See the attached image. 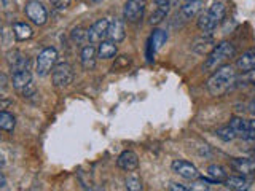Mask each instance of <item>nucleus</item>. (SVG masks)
Segmentation results:
<instances>
[{"instance_id": "obj_1", "label": "nucleus", "mask_w": 255, "mask_h": 191, "mask_svg": "<svg viewBox=\"0 0 255 191\" xmlns=\"http://www.w3.org/2000/svg\"><path fill=\"white\" fill-rule=\"evenodd\" d=\"M236 82H237L236 70L227 64V66L217 69V70L207 78L206 88L212 97H219V96L227 94L230 89H233Z\"/></svg>"}, {"instance_id": "obj_2", "label": "nucleus", "mask_w": 255, "mask_h": 191, "mask_svg": "<svg viewBox=\"0 0 255 191\" xmlns=\"http://www.w3.org/2000/svg\"><path fill=\"white\" fill-rule=\"evenodd\" d=\"M235 54H236L235 45L231 42H227V40H223V42H220L217 46H214V50L206 56V61L202 64V70L214 73L217 69L227 66V62L231 57H235Z\"/></svg>"}, {"instance_id": "obj_3", "label": "nucleus", "mask_w": 255, "mask_h": 191, "mask_svg": "<svg viewBox=\"0 0 255 191\" xmlns=\"http://www.w3.org/2000/svg\"><path fill=\"white\" fill-rule=\"evenodd\" d=\"M56 61H57V51L53 46H46V48L40 51L37 56V64H36L38 77H46V75L53 72Z\"/></svg>"}, {"instance_id": "obj_4", "label": "nucleus", "mask_w": 255, "mask_h": 191, "mask_svg": "<svg viewBox=\"0 0 255 191\" xmlns=\"http://www.w3.org/2000/svg\"><path fill=\"white\" fill-rule=\"evenodd\" d=\"M73 67L69 62L57 64V66H55L53 72H51V80H53V85L56 88H66V86L73 82Z\"/></svg>"}, {"instance_id": "obj_5", "label": "nucleus", "mask_w": 255, "mask_h": 191, "mask_svg": "<svg viewBox=\"0 0 255 191\" xmlns=\"http://www.w3.org/2000/svg\"><path fill=\"white\" fill-rule=\"evenodd\" d=\"M24 13L36 26H45L46 21H48V11H46L45 5L38 0H29L24 7Z\"/></svg>"}, {"instance_id": "obj_6", "label": "nucleus", "mask_w": 255, "mask_h": 191, "mask_svg": "<svg viewBox=\"0 0 255 191\" xmlns=\"http://www.w3.org/2000/svg\"><path fill=\"white\" fill-rule=\"evenodd\" d=\"M147 0H126L123 7V16L128 22H137L142 19Z\"/></svg>"}, {"instance_id": "obj_7", "label": "nucleus", "mask_w": 255, "mask_h": 191, "mask_svg": "<svg viewBox=\"0 0 255 191\" xmlns=\"http://www.w3.org/2000/svg\"><path fill=\"white\" fill-rule=\"evenodd\" d=\"M172 171L177 174V175H181L185 180H198L201 177V174L198 171V167L195 164H191L190 161H185V159H176L174 163L171 164Z\"/></svg>"}, {"instance_id": "obj_8", "label": "nucleus", "mask_w": 255, "mask_h": 191, "mask_svg": "<svg viewBox=\"0 0 255 191\" xmlns=\"http://www.w3.org/2000/svg\"><path fill=\"white\" fill-rule=\"evenodd\" d=\"M7 62H8V67H10L11 73L29 70V69H31V59H29L22 51H18V50L8 51Z\"/></svg>"}, {"instance_id": "obj_9", "label": "nucleus", "mask_w": 255, "mask_h": 191, "mask_svg": "<svg viewBox=\"0 0 255 191\" xmlns=\"http://www.w3.org/2000/svg\"><path fill=\"white\" fill-rule=\"evenodd\" d=\"M109 26H110V21L107 18L97 19L94 24L88 29V43L99 45L102 40H106L107 32H109Z\"/></svg>"}, {"instance_id": "obj_10", "label": "nucleus", "mask_w": 255, "mask_h": 191, "mask_svg": "<svg viewBox=\"0 0 255 191\" xmlns=\"http://www.w3.org/2000/svg\"><path fill=\"white\" fill-rule=\"evenodd\" d=\"M214 46H216V43H214V38L211 35H204V34H202L201 37H196L193 42H191L190 48H191V51H193L195 54L207 56L214 50Z\"/></svg>"}, {"instance_id": "obj_11", "label": "nucleus", "mask_w": 255, "mask_h": 191, "mask_svg": "<svg viewBox=\"0 0 255 191\" xmlns=\"http://www.w3.org/2000/svg\"><path fill=\"white\" fill-rule=\"evenodd\" d=\"M117 166L120 167L121 171H126V172L136 171L139 167V156H137V153L132 152V150H125V152L118 156Z\"/></svg>"}, {"instance_id": "obj_12", "label": "nucleus", "mask_w": 255, "mask_h": 191, "mask_svg": "<svg viewBox=\"0 0 255 191\" xmlns=\"http://www.w3.org/2000/svg\"><path fill=\"white\" fill-rule=\"evenodd\" d=\"M230 167L239 175H252L255 172V159L252 158H233L230 161Z\"/></svg>"}, {"instance_id": "obj_13", "label": "nucleus", "mask_w": 255, "mask_h": 191, "mask_svg": "<svg viewBox=\"0 0 255 191\" xmlns=\"http://www.w3.org/2000/svg\"><path fill=\"white\" fill-rule=\"evenodd\" d=\"M202 8H204V2L202 0H187L181 7V16L183 21L193 19L198 15H201Z\"/></svg>"}, {"instance_id": "obj_14", "label": "nucleus", "mask_w": 255, "mask_h": 191, "mask_svg": "<svg viewBox=\"0 0 255 191\" xmlns=\"http://www.w3.org/2000/svg\"><path fill=\"white\" fill-rule=\"evenodd\" d=\"M196 26H198L200 31L204 34V35H211V34L216 31V27L219 26V21L211 15V11L207 10L204 13H201L198 16V21H196Z\"/></svg>"}, {"instance_id": "obj_15", "label": "nucleus", "mask_w": 255, "mask_h": 191, "mask_svg": "<svg viewBox=\"0 0 255 191\" xmlns=\"http://www.w3.org/2000/svg\"><path fill=\"white\" fill-rule=\"evenodd\" d=\"M96 59H97V51L94 45H85L80 53V61H82V67L85 70H92L96 67Z\"/></svg>"}, {"instance_id": "obj_16", "label": "nucleus", "mask_w": 255, "mask_h": 191, "mask_svg": "<svg viewBox=\"0 0 255 191\" xmlns=\"http://www.w3.org/2000/svg\"><path fill=\"white\" fill-rule=\"evenodd\" d=\"M125 37H126L125 21L123 19H113V21H110L107 38L112 40V42H115V43H120V42H123Z\"/></svg>"}, {"instance_id": "obj_17", "label": "nucleus", "mask_w": 255, "mask_h": 191, "mask_svg": "<svg viewBox=\"0 0 255 191\" xmlns=\"http://www.w3.org/2000/svg\"><path fill=\"white\" fill-rule=\"evenodd\" d=\"M97 57L99 59H112V57H117V53H118V46L112 40H102V42L97 45Z\"/></svg>"}, {"instance_id": "obj_18", "label": "nucleus", "mask_w": 255, "mask_h": 191, "mask_svg": "<svg viewBox=\"0 0 255 191\" xmlns=\"http://www.w3.org/2000/svg\"><path fill=\"white\" fill-rule=\"evenodd\" d=\"M236 69L237 70H241L242 73L255 69V48L247 50L246 53H242L239 57H237L236 59Z\"/></svg>"}, {"instance_id": "obj_19", "label": "nucleus", "mask_w": 255, "mask_h": 191, "mask_svg": "<svg viewBox=\"0 0 255 191\" xmlns=\"http://www.w3.org/2000/svg\"><path fill=\"white\" fill-rule=\"evenodd\" d=\"M11 83H13V88L18 89L19 92L27 88L29 85L34 83L32 82V73L29 70H22V72H16L11 73Z\"/></svg>"}, {"instance_id": "obj_20", "label": "nucleus", "mask_w": 255, "mask_h": 191, "mask_svg": "<svg viewBox=\"0 0 255 191\" xmlns=\"http://www.w3.org/2000/svg\"><path fill=\"white\" fill-rule=\"evenodd\" d=\"M228 126L231 127V129H233L236 137L247 139V134H249V121L247 120L239 118V117H231Z\"/></svg>"}, {"instance_id": "obj_21", "label": "nucleus", "mask_w": 255, "mask_h": 191, "mask_svg": "<svg viewBox=\"0 0 255 191\" xmlns=\"http://www.w3.org/2000/svg\"><path fill=\"white\" fill-rule=\"evenodd\" d=\"M13 34L15 38L19 42H26V40L34 37V29L27 24V22H15L13 24Z\"/></svg>"}, {"instance_id": "obj_22", "label": "nucleus", "mask_w": 255, "mask_h": 191, "mask_svg": "<svg viewBox=\"0 0 255 191\" xmlns=\"http://www.w3.org/2000/svg\"><path fill=\"white\" fill-rule=\"evenodd\" d=\"M223 183H225V187H227L228 190H231V191H246L249 188V183L242 175L228 177Z\"/></svg>"}, {"instance_id": "obj_23", "label": "nucleus", "mask_w": 255, "mask_h": 191, "mask_svg": "<svg viewBox=\"0 0 255 191\" xmlns=\"http://www.w3.org/2000/svg\"><path fill=\"white\" fill-rule=\"evenodd\" d=\"M207 174H209V177L216 183H223L228 178V172L225 171V167L220 166V164H211L209 167H207Z\"/></svg>"}, {"instance_id": "obj_24", "label": "nucleus", "mask_w": 255, "mask_h": 191, "mask_svg": "<svg viewBox=\"0 0 255 191\" xmlns=\"http://www.w3.org/2000/svg\"><path fill=\"white\" fill-rule=\"evenodd\" d=\"M16 126V118L13 113L10 112H0V131H7L11 132Z\"/></svg>"}, {"instance_id": "obj_25", "label": "nucleus", "mask_w": 255, "mask_h": 191, "mask_svg": "<svg viewBox=\"0 0 255 191\" xmlns=\"http://www.w3.org/2000/svg\"><path fill=\"white\" fill-rule=\"evenodd\" d=\"M166 40H167L166 31H163V29H156V31H153L152 37H150V43H152L155 51H158L161 46L166 43Z\"/></svg>"}, {"instance_id": "obj_26", "label": "nucleus", "mask_w": 255, "mask_h": 191, "mask_svg": "<svg viewBox=\"0 0 255 191\" xmlns=\"http://www.w3.org/2000/svg\"><path fill=\"white\" fill-rule=\"evenodd\" d=\"M71 38H72V42H75L77 45L88 42V29H83L82 26L73 27L71 32Z\"/></svg>"}, {"instance_id": "obj_27", "label": "nucleus", "mask_w": 255, "mask_h": 191, "mask_svg": "<svg viewBox=\"0 0 255 191\" xmlns=\"http://www.w3.org/2000/svg\"><path fill=\"white\" fill-rule=\"evenodd\" d=\"M125 188L128 191H142L144 185H142V180L137 175H128L125 178Z\"/></svg>"}, {"instance_id": "obj_28", "label": "nucleus", "mask_w": 255, "mask_h": 191, "mask_svg": "<svg viewBox=\"0 0 255 191\" xmlns=\"http://www.w3.org/2000/svg\"><path fill=\"white\" fill-rule=\"evenodd\" d=\"M209 11L214 18L220 22L225 18V3L222 2V0H216V2L212 3V7H209Z\"/></svg>"}, {"instance_id": "obj_29", "label": "nucleus", "mask_w": 255, "mask_h": 191, "mask_svg": "<svg viewBox=\"0 0 255 191\" xmlns=\"http://www.w3.org/2000/svg\"><path fill=\"white\" fill-rule=\"evenodd\" d=\"M129 66H131V57L129 56H117V57H115L113 66H112V72L126 70Z\"/></svg>"}, {"instance_id": "obj_30", "label": "nucleus", "mask_w": 255, "mask_h": 191, "mask_svg": "<svg viewBox=\"0 0 255 191\" xmlns=\"http://www.w3.org/2000/svg\"><path fill=\"white\" fill-rule=\"evenodd\" d=\"M216 134L219 139H222L223 142H231L236 139V134L233 132V129H231L230 126H223V127H219V129L216 131Z\"/></svg>"}, {"instance_id": "obj_31", "label": "nucleus", "mask_w": 255, "mask_h": 191, "mask_svg": "<svg viewBox=\"0 0 255 191\" xmlns=\"http://www.w3.org/2000/svg\"><path fill=\"white\" fill-rule=\"evenodd\" d=\"M167 11L163 8H156L152 15H150V24L152 26H158L160 22H163V19H166Z\"/></svg>"}, {"instance_id": "obj_32", "label": "nucleus", "mask_w": 255, "mask_h": 191, "mask_svg": "<svg viewBox=\"0 0 255 191\" xmlns=\"http://www.w3.org/2000/svg\"><path fill=\"white\" fill-rule=\"evenodd\" d=\"M190 191H211L209 188V183L204 177H200L198 180H193L191 182V187L188 188Z\"/></svg>"}, {"instance_id": "obj_33", "label": "nucleus", "mask_w": 255, "mask_h": 191, "mask_svg": "<svg viewBox=\"0 0 255 191\" xmlns=\"http://www.w3.org/2000/svg\"><path fill=\"white\" fill-rule=\"evenodd\" d=\"M71 2L72 0H50V3L53 5V8L57 11H64L71 7Z\"/></svg>"}, {"instance_id": "obj_34", "label": "nucleus", "mask_w": 255, "mask_h": 191, "mask_svg": "<svg viewBox=\"0 0 255 191\" xmlns=\"http://www.w3.org/2000/svg\"><path fill=\"white\" fill-rule=\"evenodd\" d=\"M237 80H241V82H244L247 85H255V69H252V70H249V72H244Z\"/></svg>"}, {"instance_id": "obj_35", "label": "nucleus", "mask_w": 255, "mask_h": 191, "mask_svg": "<svg viewBox=\"0 0 255 191\" xmlns=\"http://www.w3.org/2000/svg\"><path fill=\"white\" fill-rule=\"evenodd\" d=\"M21 94H22V97H24V99H29V97L36 96V94H37V88H36V85L31 83V85L27 86V88H24V89L21 91Z\"/></svg>"}, {"instance_id": "obj_36", "label": "nucleus", "mask_w": 255, "mask_h": 191, "mask_svg": "<svg viewBox=\"0 0 255 191\" xmlns=\"http://www.w3.org/2000/svg\"><path fill=\"white\" fill-rule=\"evenodd\" d=\"M153 2L156 3V8H163L166 11H169L174 0H153Z\"/></svg>"}, {"instance_id": "obj_37", "label": "nucleus", "mask_w": 255, "mask_h": 191, "mask_svg": "<svg viewBox=\"0 0 255 191\" xmlns=\"http://www.w3.org/2000/svg\"><path fill=\"white\" fill-rule=\"evenodd\" d=\"M10 105H11V101L8 99V97L0 96V112H5Z\"/></svg>"}, {"instance_id": "obj_38", "label": "nucleus", "mask_w": 255, "mask_h": 191, "mask_svg": "<svg viewBox=\"0 0 255 191\" xmlns=\"http://www.w3.org/2000/svg\"><path fill=\"white\" fill-rule=\"evenodd\" d=\"M8 88V77L3 72H0V89H7Z\"/></svg>"}, {"instance_id": "obj_39", "label": "nucleus", "mask_w": 255, "mask_h": 191, "mask_svg": "<svg viewBox=\"0 0 255 191\" xmlns=\"http://www.w3.org/2000/svg\"><path fill=\"white\" fill-rule=\"evenodd\" d=\"M247 139H255V118L249 121V134Z\"/></svg>"}, {"instance_id": "obj_40", "label": "nucleus", "mask_w": 255, "mask_h": 191, "mask_svg": "<svg viewBox=\"0 0 255 191\" xmlns=\"http://www.w3.org/2000/svg\"><path fill=\"white\" fill-rule=\"evenodd\" d=\"M169 191H190V190L187 187H183V185H181V183H171Z\"/></svg>"}, {"instance_id": "obj_41", "label": "nucleus", "mask_w": 255, "mask_h": 191, "mask_svg": "<svg viewBox=\"0 0 255 191\" xmlns=\"http://www.w3.org/2000/svg\"><path fill=\"white\" fill-rule=\"evenodd\" d=\"M7 185V177L3 175V172H0V188H3Z\"/></svg>"}, {"instance_id": "obj_42", "label": "nucleus", "mask_w": 255, "mask_h": 191, "mask_svg": "<svg viewBox=\"0 0 255 191\" xmlns=\"http://www.w3.org/2000/svg\"><path fill=\"white\" fill-rule=\"evenodd\" d=\"M249 112H251V115H254L255 117V101H252L251 104H249Z\"/></svg>"}, {"instance_id": "obj_43", "label": "nucleus", "mask_w": 255, "mask_h": 191, "mask_svg": "<svg viewBox=\"0 0 255 191\" xmlns=\"http://www.w3.org/2000/svg\"><path fill=\"white\" fill-rule=\"evenodd\" d=\"M3 166H5V156L0 153V169H2Z\"/></svg>"}, {"instance_id": "obj_44", "label": "nucleus", "mask_w": 255, "mask_h": 191, "mask_svg": "<svg viewBox=\"0 0 255 191\" xmlns=\"http://www.w3.org/2000/svg\"><path fill=\"white\" fill-rule=\"evenodd\" d=\"M88 2H91V3H99V2H102V0H88Z\"/></svg>"}, {"instance_id": "obj_45", "label": "nucleus", "mask_w": 255, "mask_h": 191, "mask_svg": "<svg viewBox=\"0 0 255 191\" xmlns=\"http://www.w3.org/2000/svg\"><path fill=\"white\" fill-rule=\"evenodd\" d=\"M220 191H231V190H228V188H227V187H225V188H223V190H220Z\"/></svg>"}, {"instance_id": "obj_46", "label": "nucleus", "mask_w": 255, "mask_h": 191, "mask_svg": "<svg viewBox=\"0 0 255 191\" xmlns=\"http://www.w3.org/2000/svg\"><path fill=\"white\" fill-rule=\"evenodd\" d=\"M0 29H2V24H0Z\"/></svg>"}, {"instance_id": "obj_47", "label": "nucleus", "mask_w": 255, "mask_h": 191, "mask_svg": "<svg viewBox=\"0 0 255 191\" xmlns=\"http://www.w3.org/2000/svg\"><path fill=\"white\" fill-rule=\"evenodd\" d=\"M246 191H247V190H246Z\"/></svg>"}]
</instances>
